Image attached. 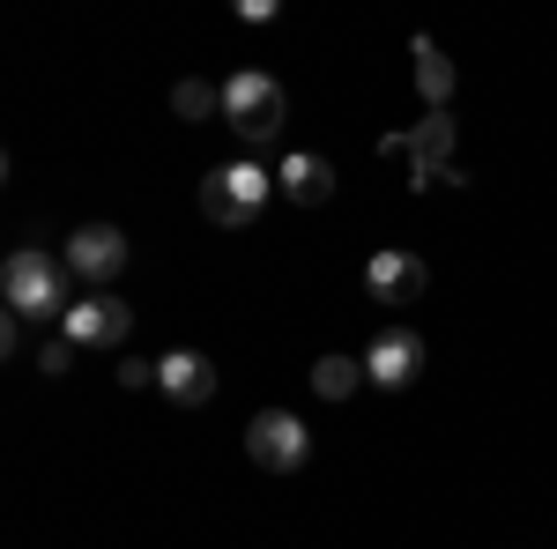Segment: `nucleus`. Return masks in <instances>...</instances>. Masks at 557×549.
<instances>
[{
    "mask_svg": "<svg viewBox=\"0 0 557 549\" xmlns=\"http://www.w3.org/2000/svg\"><path fill=\"white\" fill-rule=\"evenodd\" d=\"M0 297H8V312H23V320H67L75 275H67V260L45 253V246H15V253L0 260Z\"/></svg>",
    "mask_w": 557,
    "mask_h": 549,
    "instance_id": "f257e3e1",
    "label": "nucleus"
},
{
    "mask_svg": "<svg viewBox=\"0 0 557 549\" xmlns=\"http://www.w3.org/2000/svg\"><path fill=\"white\" fill-rule=\"evenodd\" d=\"M223 120H231V134H238L246 157H253V149H268V141L283 134L290 97H283V83H275L268 67H238V75H223Z\"/></svg>",
    "mask_w": 557,
    "mask_h": 549,
    "instance_id": "f03ea898",
    "label": "nucleus"
},
{
    "mask_svg": "<svg viewBox=\"0 0 557 549\" xmlns=\"http://www.w3.org/2000/svg\"><path fill=\"white\" fill-rule=\"evenodd\" d=\"M268 194H275V171L260 164V157H231V164H215L201 178V215L223 223V230H253Z\"/></svg>",
    "mask_w": 557,
    "mask_h": 549,
    "instance_id": "7ed1b4c3",
    "label": "nucleus"
},
{
    "mask_svg": "<svg viewBox=\"0 0 557 549\" xmlns=\"http://www.w3.org/2000/svg\"><path fill=\"white\" fill-rule=\"evenodd\" d=\"M386 149L409 157V186H417V194H431V186H469V171L454 164V120H446V112L417 120L409 134H386Z\"/></svg>",
    "mask_w": 557,
    "mask_h": 549,
    "instance_id": "20e7f679",
    "label": "nucleus"
},
{
    "mask_svg": "<svg viewBox=\"0 0 557 549\" xmlns=\"http://www.w3.org/2000/svg\"><path fill=\"white\" fill-rule=\"evenodd\" d=\"M246 461L268 467V475H298V467L312 461V431H305V416H290V409H260V416L246 423Z\"/></svg>",
    "mask_w": 557,
    "mask_h": 549,
    "instance_id": "39448f33",
    "label": "nucleus"
},
{
    "mask_svg": "<svg viewBox=\"0 0 557 549\" xmlns=\"http://www.w3.org/2000/svg\"><path fill=\"white\" fill-rule=\"evenodd\" d=\"M60 260H67V275H75L83 290H112L120 267H127V230H120V223H83V230L60 246Z\"/></svg>",
    "mask_w": 557,
    "mask_h": 549,
    "instance_id": "423d86ee",
    "label": "nucleus"
},
{
    "mask_svg": "<svg viewBox=\"0 0 557 549\" xmlns=\"http://www.w3.org/2000/svg\"><path fill=\"white\" fill-rule=\"evenodd\" d=\"M60 335L75 341V349H120V341L134 335V312H127V297H112V290H83L75 304H67Z\"/></svg>",
    "mask_w": 557,
    "mask_h": 549,
    "instance_id": "0eeeda50",
    "label": "nucleus"
},
{
    "mask_svg": "<svg viewBox=\"0 0 557 549\" xmlns=\"http://www.w3.org/2000/svg\"><path fill=\"white\" fill-rule=\"evenodd\" d=\"M424 290H431V267L417 253L386 246V253L364 260V297H380V304H417Z\"/></svg>",
    "mask_w": 557,
    "mask_h": 549,
    "instance_id": "6e6552de",
    "label": "nucleus"
},
{
    "mask_svg": "<svg viewBox=\"0 0 557 549\" xmlns=\"http://www.w3.org/2000/svg\"><path fill=\"white\" fill-rule=\"evenodd\" d=\"M157 386H164V401H178V409H209L215 401V364L201 349H164V357H157Z\"/></svg>",
    "mask_w": 557,
    "mask_h": 549,
    "instance_id": "1a4fd4ad",
    "label": "nucleus"
},
{
    "mask_svg": "<svg viewBox=\"0 0 557 549\" xmlns=\"http://www.w3.org/2000/svg\"><path fill=\"white\" fill-rule=\"evenodd\" d=\"M417 372H424V335H409V327H394V335H380L364 349V379L386 386V394H401Z\"/></svg>",
    "mask_w": 557,
    "mask_h": 549,
    "instance_id": "9d476101",
    "label": "nucleus"
},
{
    "mask_svg": "<svg viewBox=\"0 0 557 549\" xmlns=\"http://www.w3.org/2000/svg\"><path fill=\"white\" fill-rule=\"evenodd\" d=\"M275 186H283V201L320 209V201H335V164H327L320 149H290V157H283V171H275Z\"/></svg>",
    "mask_w": 557,
    "mask_h": 549,
    "instance_id": "9b49d317",
    "label": "nucleus"
},
{
    "mask_svg": "<svg viewBox=\"0 0 557 549\" xmlns=\"http://www.w3.org/2000/svg\"><path fill=\"white\" fill-rule=\"evenodd\" d=\"M409 60H417V89H424V104H431V112H446V97H454V60H446L431 38L409 45Z\"/></svg>",
    "mask_w": 557,
    "mask_h": 549,
    "instance_id": "f8f14e48",
    "label": "nucleus"
},
{
    "mask_svg": "<svg viewBox=\"0 0 557 549\" xmlns=\"http://www.w3.org/2000/svg\"><path fill=\"white\" fill-rule=\"evenodd\" d=\"M357 386H372L364 379V357H320V364H312V394H320V401H349Z\"/></svg>",
    "mask_w": 557,
    "mask_h": 549,
    "instance_id": "ddd939ff",
    "label": "nucleus"
},
{
    "mask_svg": "<svg viewBox=\"0 0 557 549\" xmlns=\"http://www.w3.org/2000/svg\"><path fill=\"white\" fill-rule=\"evenodd\" d=\"M172 112H178V120H215V112H223V89H215V83H178L172 89Z\"/></svg>",
    "mask_w": 557,
    "mask_h": 549,
    "instance_id": "4468645a",
    "label": "nucleus"
},
{
    "mask_svg": "<svg viewBox=\"0 0 557 549\" xmlns=\"http://www.w3.org/2000/svg\"><path fill=\"white\" fill-rule=\"evenodd\" d=\"M75 357H83V349H75V341H67V335H45V341H38V364H45V372H52V379H60V372H67Z\"/></svg>",
    "mask_w": 557,
    "mask_h": 549,
    "instance_id": "2eb2a0df",
    "label": "nucleus"
},
{
    "mask_svg": "<svg viewBox=\"0 0 557 549\" xmlns=\"http://www.w3.org/2000/svg\"><path fill=\"white\" fill-rule=\"evenodd\" d=\"M120 386H157V364H141V357H127V364H120Z\"/></svg>",
    "mask_w": 557,
    "mask_h": 549,
    "instance_id": "dca6fc26",
    "label": "nucleus"
},
{
    "mask_svg": "<svg viewBox=\"0 0 557 549\" xmlns=\"http://www.w3.org/2000/svg\"><path fill=\"white\" fill-rule=\"evenodd\" d=\"M0 349H8V357H23V312H8V320H0Z\"/></svg>",
    "mask_w": 557,
    "mask_h": 549,
    "instance_id": "f3484780",
    "label": "nucleus"
}]
</instances>
